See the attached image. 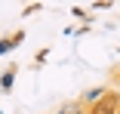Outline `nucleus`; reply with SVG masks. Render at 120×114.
Here are the masks:
<instances>
[{"label": "nucleus", "mask_w": 120, "mask_h": 114, "mask_svg": "<svg viewBox=\"0 0 120 114\" xmlns=\"http://www.w3.org/2000/svg\"><path fill=\"white\" fill-rule=\"evenodd\" d=\"M22 37H25V34L19 31V34H12V40H0V53H6V49H12V46H15V43H22Z\"/></svg>", "instance_id": "obj_2"}, {"label": "nucleus", "mask_w": 120, "mask_h": 114, "mask_svg": "<svg viewBox=\"0 0 120 114\" xmlns=\"http://www.w3.org/2000/svg\"><path fill=\"white\" fill-rule=\"evenodd\" d=\"M9 86H12V71H6L3 77H0V89H6V93H9Z\"/></svg>", "instance_id": "obj_3"}, {"label": "nucleus", "mask_w": 120, "mask_h": 114, "mask_svg": "<svg viewBox=\"0 0 120 114\" xmlns=\"http://www.w3.org/2000/svg\"><path fill=\"white\" fill-rule=\"evenodd\" d=\"M117 114H120V111H117Z\"/></svg>", "instance_id": "obj_4"}, {"label": "nucleus", "mask_w": 120, "mask_h": 114, "mask_svg": "<svg viewBox=\"0 0 120 114\" xmlns=\"http://www.w3.org/2000/svg\"><path fill=\"white\" fill-rule=\"evenodd\" d=\"M117 111H120V102H117V96H114V93H108L105 99H99V102L92 105V111H89V114H117Z\"/></svg>", "instance_id": "obj_1"}]
</instances>
